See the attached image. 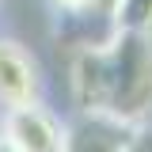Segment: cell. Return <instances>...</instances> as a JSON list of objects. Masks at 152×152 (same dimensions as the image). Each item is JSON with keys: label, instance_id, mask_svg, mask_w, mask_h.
I'll list each match as a JSON object with an SVG mask.
<instances>
[{"label": "cell", "instance_id": "ba28073f", "mask_svg": "<svg viewBox=\"0 0 152 152\" xmlns=\"http://www.w3.org/2000/svg\"><path fill=\"white\" fill-rule=\"evenodd\" d=\"M0 137H4V107H0Z\"/></svg>", "mask_w": 152, "mask_h": 152}, {"label": "cell", "instance_id": "52a82bcc", "mask_svg": "<svg viewBox=\"0 0 152 152\" xmlns=\"http://www.w3.org/2000/svg\"><path fill=\"white\" fill-rule=\"evenodd\" d=\"M0 152H15V148H12V145H8V141L0 137Z\"/></svg>", "mask_w": 152, "mask_h": 152}, {"label": "cell", "instance_id": "8992f818", "mask_svg": "<svg viewBox=\"0 0 152 152\" xmlns=\"http://www.w3.org/2000/svg\"><path fill=\"white\" fill-rule=\"evenodd\" d=\"M122 152H152V133H145V126H137L133 137H129V145Z\"/></svg>", "mask_w": 152, "mask_h": 152}, {"label": "cell", "instance_id": "6da1fadb", "mask_svg": "<svg viewBox=\"0 0 152 152\" xmlns=\"http://www.w3.org/2000/svg\"><path fill=\"white\" fill-rule=\"evenodd\" d=\"M72 103L84 118L145 126L152 118V34L110 31L72 57Z\"/></svg>", "mask_w": 152, "mask_h": 152}, {"label": "cell", "instance_id": "7a4b0ae2", "mask_svg": "<svg viewBox=\"0 0 152 152\" xmlns=\"http://www.w3.org/2000/svg\"><path fill=\"white\" fill-rule=\"evenodd\" d=\"M4 141L15 152H69L72 148V126L38 99L27 107L4 110Z\"/></svg>", "mask_w": 152, "mask_h": 152}, {"label": "cell", "instance_id": "5b68a950", "mask_svg": "<svg viewBox=\"0 0 152 152\" xmlns=\"http://www.w3.org/2000/svg\"><path fill=\"white\" fill-rule=\"evenodd\" d=\"M46 4L53 8L57 15H65V19H88L99 8H107V0H46Z\"/></svg>", "mask_w": 152, "mask_h": 152}, {"label": "cell", "instance_id": "277c9868", "mask_svg": "<svg viewBox=\"0 0 152 152\" xmlns=\"http://www.w3.org/2000/svg\"><path fill=\"white\" fill-rule=\"evenodd\" d=\"M110 31L152 34V0H110Z\"/></svg>", "mask_w": 152, "mask_h": 152}, {"label": "cell", "instance_id": "3957f363", "mask_svg": "<svg viewBox=\"0 0 152 152\" xmlns=\"http://www.w3.org/2000/svg\"><path fill=\"white\" fill-rule=\"evenodd\" d=\"M42 69L34 53L19 42V38H0V107H27L42 99Z\"/></svg>", "mask_w": 152, "mask_h": 152}]
</instances>
